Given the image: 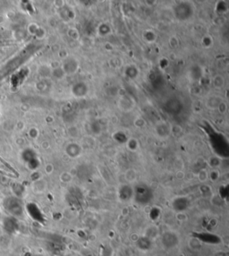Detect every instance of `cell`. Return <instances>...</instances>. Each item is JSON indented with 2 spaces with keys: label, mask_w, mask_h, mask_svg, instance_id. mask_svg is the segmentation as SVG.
Segmentation results:
<instances>
[{
  "label": "cell",
  "mask_w": 229,
  "mask_h": 256,
  "mask_svg": "<svg viewBox=\"0 0 229 256\" xmlns=\"http://www.w3.org/2000/svg\"><path fill=\"white\" fill-rule=\"evenodd\" d=\"M215 256H228V254L227 253H224V252H219V253L216 254Z\"/></svg>",
  "instance_id": "obj_10"
},
{
  "label": "cell",
  "mask_w": 229,
  "mask_h": 256,
  "mask_svg": "<svg viewBox=\"0 0 229 256\" xmlns=\"http://www.w3.org/2000/svg\"><path fill=\"white\" fill-rule=\"evenodd\" d=\"M125 177L127 182L129 183H133L135 182L137 179V172L133 169H128L125 174Z\"/></svg>",
  "instance_id": "obj_4"
},
{
  "label": "cell",
  "mask_w": 229,
  "mask_h": 256,
  "mask_svg": "<svg viewBox=\"0 0 229 256\" xmlns=\"http://www.w3.org/2000/svg\"><path fill=\"white\" fill-rule=\"evenodd\" d=\"M208 178H209V174H208L207 171L205 170V169L200 171V173H199V179H200L201 182H205V181L208 180Z\"/></svg>",
  "instance_id": "obj_6"
},
{
  "label": "cell",
  "mask_w": 229,
  "mask_h": 256,
  "mask_svg": "<svg viewBox=\"0 0 229 256\" xmlns=\"http://www.w3.org/2000/svg\"><path fill=\"white\" fill-rule=\"evenodd\" d=\"M189 245H190V247H191L193 250H195V251L199 250V249L202 247L201 242H200L198 239H196V238H192V239L190 240V242H189Z\"/></svg>",
  "instance_id": "obj_5"
},
{
  "label": "cell",
  "mask_w": 229,
  "mask_h": 256,
  "mask_svg": "<svg viewBox=\"0 0 229 256\" xmlns=\"http://www.w3.org/2000/svg\"><path fill=\"white\" fill-rule=\"evenodd\" d=\"M209 177H211L212 181H217V179L219 177V173L218 170H212L211 174L209 175Z\"/></svg>",
  "instance_id": "obj_7"
},
{
  "label": "cell",
  "mask_w": 229,
  "mask_h": 256,
  "mask_svg": "<svg viewBox=\"0 0 229 256\" xmlns=\"http://www.w3.org/2000/svg\"><path fill=\"white\" fill-rule=\"evenodd\" d=\"M157 236H158V228L155 226H149L146 229L145 235H144V237L149 238V240L155 239Z\"/></svg>",
  "instance_id": "obj_3"
},
{
  "label": "cell",
  "mask_w": 229,
  "mask_h": 256,
  "mask_svg": "<svg viewBox=\"0 0 229 256\" xmlns=\"http://www.w3.org/2000/svg\"><path fill=\"white\" fill-rule=\"evenodd\" d=\"M214 86H216V87H221V86L223 85V78H221L220 79V81H219V77H216L215 79H214Z\"/></svg>",
  "instance_id": "obj_9"
},
{
  "label": "cell",
  "mask_w": 229,
  "mask_h": 256,
  "mask_svg": "<svg viewBox=\"0 0 229 256\" xmlns=\"http://www.w3.org/2000/svg\"><path fill=\"white\" fill-rule=\"evenodd\" d=\"M128 185H123L121 186L119 191V196L120 199L123 201H127L131 199L132 195H133V190L129 189Z\"/></svg>",
  "instance_id": "obj_2"
},
{
  "label": "cell",
  "mask_w": 229,
  "mask_h": 256,
  "mask_svg": "<svg viewBox=\"0 0 229 256\" xmlns=\"http://www.w3.org/2000/svg\"><path fill=\"white\" fill-rule=\"evenodd\" d=\"M176 218L180 222H184L185 220H187V215H185L183 212H178L176 214Z\"/></svg>",
  "instance_id": "obj_8"
},
{
  "label": "cell",
  "mask_w": 229,
  "mask_h": 256,
  "mask_svg": "<svg viewBox=\"0 0 229 256\" xmlns=\"http://www.w3.org/2000/svg\"><path fill=\"white\" fill-rule=\"evenodd\" d=\"M161 243L166 249L174 248L179 244V237L173 231H166L161 237Z\"/></svg>",
  "instance_id": "obj_1"
}]
</instances>
